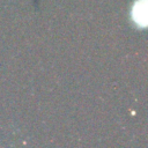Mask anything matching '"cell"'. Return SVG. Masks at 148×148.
Returning a JSON list of instances; mask_svg holds the SVG:
<instances>
[{
    "mask_svg": "<svg viewBox=\"0 0 148 148\" xmlns=\"http://www.w3.org/2000/svg\"><path fill=\"white\" fill-rule=\"evenodd\" d=\"M133 20L136 22L138 25L145 27L147 23V1L146 0H138L132 9Z\"/></svg>",
    "mask_w": 148,
    "mask_h": 148,
    "instance_id": "cell-1",
    "label": "cell"
}]
</instances>
